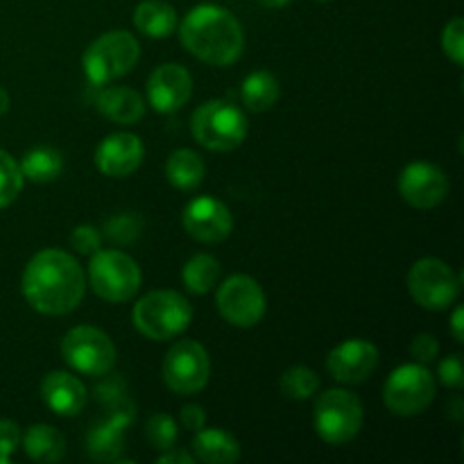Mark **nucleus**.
<instances>
[{
  "mask_svg": "<svg viewBox=\"0 0 464 464\" xmlns=\"http://www.w3.org/2000/svg\"><path fill=\"white\" fill-rule=\"evenodd\" d=\"M442 50L447 53V57L451 59L456 66L464 63V21L462 18H453L451 23H447L442 32Z\"/></svg>",
  "mask_w": 464,
  "mask_h": 464,
  "instance_id": "32",
  "label": "nucleus"
},
{
  "mask_svg": "<svg viewBox=\"0 0 464 464\" xmlns=\"http://www.w3.org/2000/svg\"><path fill=\"white\" fill-rule=\"evenodd\" d=\"M98 109L102 116L121 125H134L143 118L145 102L134 89L127 86H109L98 95Z\"/></svg>",
  "mask_w": 464,
  "mask_h": 464,
  "instance_id": "21",
  "label": "nucleus"
},
{
  "mask_svg": "<svg viewBox=\"0 0 464 464\" xmlns=\"http://www.w3.org/2000/svg\"><path fill=\"white\" fill-rule=\"evenodd\" d=\"M166 177L175 188L195 190L204 181V161L193 150H175L166 163Z\"/></svg>",
  "mask_w": 464,
  "mask_h": 464,
  "instance_id": "26",
  "label": "nucleus"
},
{
  "mask_svg": "<svg viewBox=\"0 0 464 464\" xmlns=\"http://www.w3.org/2000/svg\"><path fill=\"white\" fill-rule=\"evenodd\" d=\"M438 376L447 388L460 390L464 385V367H462L460 353H451V356L444 358V361L440 362Z\"/></svg>",
  "mask_w": 464,
  "mask_h": 464,
  "instance_id": "34",
  "label": "nucleus"
},
{
  "mask_svg": "<svg viewBox=\"0 0 464 464\" xmlns=\"http://www.w3.org/2000/svg\"><path fill=\"white\" fill-rule=\"evenodd\" d=\"M145 148L139 136L134 134H111L95 150V166L107 177H127L143 163Z\"/></svg>",
  "mask_w": 464,
  "mask_h": 464,
  "instance_id": "17",
  "label": "nucleus"
},
{
  "mask_svg": "<svg viewBox=\"0 0 464 464\" xmlns=\"http://www.w3.org/2000/svg\"><path fill=\"white\" fill-rule=\"evenodd\" d=\"M7 111H9V95L7 91L0 89V116H5Z\"/></svg>",
  "mask_w": 464,
  "mask_h": 464,
  "instance_id": "41",
  "label": "nucleus"
},
{
  "mask_svg": "<svg viewBox=\"0 0 464 464\" xmlns=\"http://www.w3.org/2000/svg\"><path fill=\"white\" fill-rule=\"evenodd\" d=\"M139 59L140 45L134 39V34L113 30L98 36L86 48L84 57H82V66H84L91 84H109V82L127 75L139 63Z\"/></svg>",
  "mask_w": 464,
  "mask_h": 464,
  "instance_id": "5",
  "label": "nucleus"
},
{
  "mask_svg": "<svg viewBox=\"0 0 464 464\" xmlns=\"http://www.w3.org/2000/svg\"><path fill=\"white\" fill-rule=\"evenodd\" d=\"M62 356L75 372L86 376H107L116 365V347L104 331L75 326L62 340Z\"/></svg>",
  "mask_w": 464,
  "mask_h": 464,
  "instance_id": "10",
  "label": "nucleus"
},
{
  "mask_svg": "<svg viewBox=\"0 0 464 464\" xmlns=\"http://www.w3.org/2000/svg\"><path fill=\"white\" fill-rule=\"evenodd\" d=\"M23 188L21 166L14 161L12 154L0 150V208L9 207Z\"/></svg>",
  "mask_w": 464,
  "mask_h": 464,
  "instance_id": "29",
  "label": "nucleus"
},
{
  "mask_svg": "<svg viewBox=\"0 0 464 464\" xmlns=\"http://www.w3.org/2000/svg\"><path fill=\"white\" fill-rule=\"evenodd\" d=\"M315 433L329 444H347L362 429V403L349 390H326L313 412Z\"/></svg>",
  "mask_w": 464,
  "mask_h": 464,
  "instance_id": "7",
  "label": "nucleus"
},
{
  "mask_svg": "<svg viewBox=\"0 0 464 464\" xmlns=\"http://www.w3.org/2000/svg\"><path fill=\"white\" fill-rule=\"evenodd\" d=\"M23 451L34 462H59L66 456V440L54 426L34 424L21 438Z\"/></svg>",
  "mask_w": 464,
  "mask_h": 464,
  "instance_id": "22",
  "label": "nucleus"
},
{
  "mask_svg": "<svg viewBox=\"0 0 464 464\" xmlns=\"http://www.w3.org/2000/svg\"><path fill=\"white\" fill-rule=\"evenodd\" d=\"M279 95H281L279 80H276L270 71L252 72V75L245 77L243 86H240V98H243V104L254 113L267 111V109L275 107Z\"/></svg>",
  "mask_w": 464,
  "mask_h": 464,
  "instance_id": "24",
  "label": "nucleus"
},
{
  "mask_svg": "<svg viewBox=\"0 0 464 464\" xmlns=\"http://www.w3.org/2000/svg\"><path fill=\"white\" fill-rule=\"evenodd\" d=\"M408 293L426 311H444L460 295V276L440 258H420L408 272Z\"/></svg>",
  "mask_w": 464,
  "mask_h": 464,
  "instance_id": "9",
  "label": "nucleus"
},
{
  "mask_svg": "<svg viewBox=\"0 0 464 464\" xmlns=\"http://www.w3.org/2000/svg\"><path fill=\"white\" fill-rule=\"evenodd\" d=\"M134 25L150 39H166L177 27V12L163 0H143L134 9Z\"/></svg>",
  "mask_w": 464,
  "mask_h": 464,
  "instance_id": "23",
  "label": "nucleus"
},
{
  "mask_svg": "<svg viewBox=\"0 0 464 464\" xmlns=\"http://www.w3.org/2000/svg\"><path fill=\"white\" fill-rule=\"evenodd\" d=\"M193 95V77L179 63H163L148 80V100L154 111L175 113Z\"/></svg>",
  "mask_w": 464,
  "mask_h": 464,
  "instance_id": "15",
  "label": "nucleus"
},
{
  "mask_svg": "<svg viewBox=\"0 0 464 464\" xmlns=\"http://www.w3.org/2000/svg\"><path fill=\"white\" fill-rule=\"evenodd\" d=\"M100 240L102 234L95 229L93 225H80L72 229L71 234V245L77 254H84V256H93L100 249Z\"/></svg>",
  "mask_w": 464,
  "mask_h": 464,
  "instance_id": "33",
  "label": "nucleus"
},
{
  "mask_svg": "<svg viewBox=\"0 0 464 464\" xmlns=\"http://www.w3.org/2000/svg\"><path fill=\"white\" fill-rule=\"evenodd\" d=\"M91 288L104 302H130L143 284L140 267L130 254L118 249H98L89 266Z\"/></svg>",
  "mask_w": 464,
  "mask_h": 464,
  "instance_id": "6",
  "label": "nucleus"
},
{
  "mask_svg": "<svg viewBox=\"0 0 464 464\" xmlns=\"http://www.w3.org/2000/svg\"><path fill=\"white\" fill-rule=\"evenodd\" d=\"M258 3L263 5V7H270V9H276V7H284V5H288L290 0H258Z\"/></svg>",
  "mask_w": 464,
  "mask_h": 464,
  "instance_id": "42",
  "label": "nucleus"
},
{
  "mask_svg": "<svg viewBox=\"0 0 464 464\" xmlns=\"http://www.w3.org/2000/svg\"><path fill=\"white\" fill-rule=\"evenodd\" d=\"M220 272V261L216 256H211V254H198V256H193L184 266L181 279H184V285L193 295H207L218 285Z\"/></svg>",
  "mask_w": 464,
  "mask_h": 464,
  "instance_id": "27",
  "label": "nucleus"
},
{
  "mask_svg": "<svg viewBox=\"0 0 464 464\" xmlns=\"http://www.w3.org/2000/svg\"><path fill=\"white\" fill-rule=\"evenodd\" d=\"M193 320V306L184 295L175 290H154L140 297L131 311L136 331L148 340H172L188 329Z\"/></svg>",
  "mask_w": 464,
  "mask_h": 464,
  "instance_id": "3",
  "label": "nucleus"
},
{
  "mask_svg": "<svg viewBox=\"0 0 464 464\" xmlns=\"http://www.w3.org/2000/svg\"><path fill=\"white\" fill-rule=\"evenodd\" d=\"M211 361L207 349L195 340H179L163 358V381L177 394H198L207 388Z\"/></svg>",
  "mask_w": 464,
  "mask_h": 464,
  "instance_id": "11",
  "label": "nucleus"
},
{
  "mask_svg": "<svg viewBox=\"0 0 464 464\" xmlns=\"http://www.w3.org/2000/svg\"><path fill=\"white\" fill-rule=\"evenodd\" d=\"M179 36L193 57L211 66H229L243 54L245 34L238 18L218 5L190 9L181 21Z\"/></svg>",
  "mask_w": 464,
  "mask_h": 464,
  "instance_id": "2",
  "label": "nucleus"
},
{
  "mask_svg": "<svg viewBox=\"0 0 464 464\" xmlns=\"http://www.w3.org/2000/svg\"><path fill=\"white\" fill-rule=\"evenodd\" d=\"M218 311L229 324L249 329L256 326L266 315V293L261 284L247 275H234L218 290Z\"/></svg>",
  "mask_w": 464,
  "mask_h": 464,
  "instance_id": "12",
  "label": "nucleus"
},
{
  "mask_svg": "<svg viewBox=\"0 0 464 464\" xmlns=\"http://www.w3.org/2000/svg\"><path fill=\"white\" fill-rule=\"evenodd\" d=\"M21 288L34 311L44 315H66L84 299V270L71 254L44 249L25 266Z\"/></svg>",
  "mask_w": 464,
  "mask_h": 464,
  "instance_id": "1",
  "label": "nucleus"
},
{
  "mask_svg": "<svg viewBox=\"0 0 464 464\" xmlns=\"http://www.w3.org/2000/svg\"><path fill=\"white\" fill-rule=\"evenodd\" d=\"M23 172V179H30L34 184H48L59 177L63 168L62 152L50 145H39L23 154V161L18 163Z\"/></svg>",
  "mask_w": 464,
  "mask_h": 464,
  "instance_id": "25",
  "label": "nucleus"
},
{
  "mask_svg": "<svg viewBox=\"0 0 464 464\" xmlns=\"http://www.w3.org/2000/svg\"><path fill=\"white\" fill-rule=\"evenodd\" d=\"M438 385L435 376L421 362L401 365L388 376L383 388V401L390 412L399 417H415L433 403Z\"/></svg>",
  "mask_w": 464,
  "mask_h": 464,
  "instance_id": "8",
  "label": "nucleus"
},
{
  "mask_svg": "<svg viewBox=\"0 0 464 464\" xmlns=\"http://www.w3.org/2000/svg\"><path fill=\"white\" fill-rule=\"evenodd\" d=\"M462 317H464V311L462 306H456V311H453L451 315V334L453 338H456V343H462L464 340V334H462Z\"/></svg>",
  "mask_w": 464,
  "mask_h": 464,
  "instance_id": "39",
  "label": "nucleus"
},
{
  "mask_svg": "<svg viewBox=\"0 0 464 464\" xmlns=\"http://www.w3.org/2000/svg\"><path fill=\"white\" fill-rule=\"evenodd\" d=\"M21 429L16 421L0 420V456L9 458L18 447H21Z\"/></svg>",
  "mask_w": 464,
  "mask_h": 464,
  "instance_id": "36",
  "label": "nucleus"
},
{
  "mask_svg": "<svg viewBox=\"0 0 464 464\" xmlns=\"http://www.w3.org/2000/svg\"><path fill=\"white\" fill-rule=\"evenodd\" d=\"M127 426L118 417L109 415V420L98 421L86 435V451L95 462H116L125 451Z\"/></svg>",
  "mask_w": 464,
  "mask_h": 464,
  "instance_id": "19",
  "label": "nucleus"
},
{
  "mask_svg": "<svg viewBox=\"0 0 464 464\" xmlns=\"http://www.w3.org/2000/svg\"><path fill=\"white\" fill-rule=\"evenodd\" d=\"M195 140L211 152H231L247 136V118L227 100H208L199 104L190 121Z\"/></svg>",
  "mask_w": 464,
  "mask_h": 464,
  "instance_id": "4",
  "label": "nucleus"
},
{
  "mask_svg": "<svg viewBox=\"0 0 464 464\" xmlns=\"http://www.w3.org/2000/svg\"><path fill=\"white\" fill-rule=\"evenodd\" d=\"M140 227H143V220L139 216L121 213V216H113L104 222L102 234L116 245H130L140 236Z\"/></svg>",
  "mask_w": 464,
  "mask_h": 464,
  "instance_id": "31",
  "label": "nucleus"
},
{
  "mask_svg": "<svg viewBox=\"0 0 464 464\" xmlns=\"http://www.w3.org/2000/svg\"><path fill=\"white\" fill-rule=\"evenodd\" d=\"M320 3H326V0H320Z\"/></svg>",
  "mask_w": 464,
  "mask_h": 464,
  "instance_id": "43",
  "label": "nucleus"
},
{
  "mask_svg": "<svg viewBox=\"0 0 464 464\" xmlns=\"http://www.w3.org/2000/svg\"><path fill=\"white\" fill-rule=\"evenodd\" d=\"M181 426H184L186 430H190V433H195V430L204 429V424H207V412H204L202 406H184L181 408Z\"/></svg>",
  "mask_w": 464,
  "mask_h": 464,
  "instance_id": "37",
  "label": "nucleus"
},
{
  "mask_svg": "<svg viewBox=\"0 0 464 464\" xmlns=\"http://www.w3.org/2000/svg\"><path fill=\"white\" fill-rule=\"evenodd\" d=\"M379 367V349L367 340H347L331 349L326 370L340 383H362Z\"/></svg>",
  "mask_w": 464,
  "mask_h": 464,
  "instance_id": "16",
  "label": "nucleus"
},
{
  "mask_svg": "<svg viewBox=\"0 0 464 464\" xmlns=\"http://www.w3.org/2000/svg\"><path fill=\"white\" fill-rule=\"evenodd\" d=\"M281 394L288 399H295V401H304V399L315 397V392L320 390V379H317L315 372L311 367H290V370L284 372L279 381Z\"/></svg>",
  "mask_w": 464,
  "mask_h": 464,
  "instance_id": "28",
  "label": "nucleus"
},
{
  "mask_svg": "<svg viewBox=\"0 0 464 464\" xmlns=\"http://www.w3.org/2000/svg\"><path fill=\"white\" fill-rule=\"evenodd\" d=\"M438 352H440V343L438 338L430 334H420L411 343V356L415 358L417 362H421V365H429V362L438 356Z\"/></svg>",
  "mask_w": 464,
  "mask_h": 464,
  "instance_id": "35",
  "label": "nucleus"
},
{
  "mask_svg": "<svg viewBox=\"0 0 464 464\" xmlns=\"http://www.w3.org/2000/svg\"><path fill=\"white\" fill-rule=\"evenodd\" d=\"M41 399L54 415L75 417L84 411L89 392L77 376L54 370L41 381Z\"/></svg>",
  "mask_w": 464,
  "mask_h": 464,
  "instance_id": "18",
  "label": "nucleus"
},
{
  "mask_svg": "<svg viewBox=\"0 0 464 464\" xmlns=\"http://www.w3.org/2000/svg\"><path fill=\"white\" fill-rule=\"evenodd\" d=\"M184 229L199 243H222L234 231V216L216 198H195L184 211Z\"/></svg>",
  "mask_w": 464,
  "mask_h": 464,
  "instance_id": "14",
  "label": "nucleus"
},
{
  "mask_svg": "<svg viewBox=\"0 0 464 464\" xmlns=\"http://www.w3.org/2000/svg\"><path fill=\"white\" fill-rule=\"evenodd\" d=\"M145 438H148L150 447L157 449V451H168L177 444V438H179V430H177L175 420L170 415H159L150 417L148 426H145Z\"/></svg>",
  "mask_w": 464,
  "mask_h": 464,
  "instance_id": "30",
  "label": "nucleus"
},
{
  "mask_svg": "<svg viewBox=\"0 0 464 464\" xmlns=\"http://www.w3.org/2000/svg\"><path fill=\"white\" fill-rule=\"evenodd\" d=\"M399 193L411 207L429 211L447 199L449 177L435 163L415 161L399 175Z\"/></svg>",
  "mask_w": 464,
  "mask_h": 464,
  "instance_id": "13",
  "label": "nucleus"
},
{
  "mask_svg": "<svg viewBox=\"0 0 464 464\" xmlns=\"http://www.w3.org/2000/svg\"><path fill=\"white\" fill-rule=\"evenodd\" d=\"M159 464H193L195 462V456L188 451H179V449H168V451H163V456L157 458Z\"/></svg>",
  "mask_w": 464,
  "mask_h": 464,
  "instance_id": "38",
  "label": "nucleus"
},
{
  "mask_svg": "<svg viewBox=\"0 0 464 464\" xmlns=\"http://www.w3.org/2000/svg\"><path fill=\"white\" fill-rule=\"evenodd\" d=\"M447 415L451 417L453 421H462L464 420V401H462V397H453L451 399V403H449Z\"/></svg>",
  "mask_w": 464,
  "mask_h": 464,
  "instance_id": "40",
  "label": "nucleus"
},
{
  "mask_svg": "<svg viewBox=\"0 0 464 464\" xmlns=\"http://www.w3.org/2000/svg\"><path fill=\"white\" fill-rule=\"evenodd\" d=\"M193 453L204 464H234L240 460V444L220 429L195 430Z\"/></svg>",
  "mask_w": 464,
  "mask_h": 464,
  "instance_id": "20",
  "label": "nucleus"
}]
</instances>
